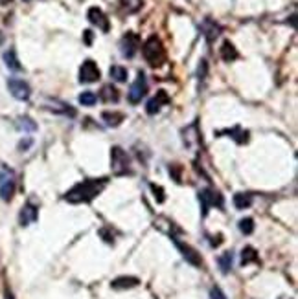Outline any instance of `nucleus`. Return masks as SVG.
Wrapping results in <instances>:
<instances>
[{
    "instance_id": "32",
    "label": "nucleus",
    "mask_w": 298,
    "mask_h": 299,
    "mask_svg": "<svg viewBox=\"0 0 298 299\" xmlns=\"http://www.w3.org/2000/svg\"><path fill=\"white\" fill-rule=\"evenodd\" d=\"M83 37H85V42H87V44H92V31L87 30L83 33Z\"/></svg>"
},
{
    "instance_id": "14",
    "label": "nucleus",
    "mask_w": 298,
    "mask_h": 299,
    "mask_svg": "<svg viewBox=\"0 0 298 299\" xmlns=\"http://www.w3.org/2000/svg\"><path fill=\"white\" fill-rule=\"evenodd\" d=\"M219 55L225 62H232V61L237 59V50H235V46L232 44L230 41H225L223 42V46H221V50H219Z\"/></svg>"
},
{
    "instance_id": "20",
    "label": "nucleus",
    "mask_w": 298,
    "mask_h": 299,
    "mask_svg": "<svg viewBox=\"0 0 298 299\" xmlns=\"http://www.w3.org/2000/svg\"><path fill=\"white\" fill-rule=\"evenodd\" d=\"M258 261H260V257H258V252L252 246L243 248V252H241V264H243V266L251 263H258Z\"/></svg>"
},
{
    "instance_id": "17",
    "label": "nucleus",
    "mask_w": 298,
    "mask_h": 299,
    "mask_svg": "<svg viewBox=\"0 0 298 299\" xmlns=\"http://www.w3.org/2000/svg\"><path fill=\"white\" fill-rule=\"evenodd\" d=\"M217 134H228L230 138H234L237 143H247V141H249V132H247V130H241L240 127L226 129V130H223V132H217Z\"/></svg>"
},
{
    "instance_id": "2",
    "label": "nucleus",
    "mask_w": 298,
    "mask_h": 299,
    "mask_svg": "<svg viewBox=\"0 0 298 299\" xmlns=\"http://www.w3.org/2000/svg\"><path fill=\"white\" fill-rule=\"evenodd\" d=\"M142 53H144V59H146L153 68L162 66L164 61H166V50H164L162 41H160L157 35H151L144 42Z\"/></svg>"
},
{
    "instance_id": "28",
    "label": "nucleus",
    "mask_w": 298,
    "mask_h": 299,
    "mask_svg": "<svg viewBox=\"0 0 298 299\" xmlns=\"http://www.w3.org/2000/svg\"><path fill=\"white\" fill-rule=\"evenodd\" d=\"M122 6L127 10V13H135L142 6V0H122Z\"/></svg>"
},
{
    "instance_id": "33",
    "label": "nucleus",
    "mask_w": 298,
    "mask_h": 299,
    "mask_svg": "<svg viewBox=\"0 0 298 299\" xmlns=\"http://www.w3.org/2000/svg\"><path fill=\"white\" fill-rule=\"evenodd\" d=\"M11 0H0V4H10Z\"/></svg>"
},
{
    "instance_id": "18",
    "label": "nucleus",
    "mask_w": 298,
    "mask_h": 299,
    "mask_svg": "<svg viewBox=\"0 0 298 299\" xmlns=\"http://www.w3.org/2000/svg\"><path fill=\"white\" fill-rule=\"evenodd\" d=\"M203 31H204V35H206V39H208V42H212L214 39H217V35H219L221 28L217 26L215 22H212V21L208 19V21H204Z\"/></svg>"
},
{
    "instance_id": "22",
    "label": "nucleus",
    "mask_w": 298,
    "mask_h": 299,
    "mask_svg": "<svg viewBox=\"0 0 298 299\" xmlns=\"http://www.w3.org/2000/svg\"><path fill=\"white\" fill-rule=\"evenodd\" d=\"M101 118H103V121L109 127H118V125L124 121V114L122 112H103L101 114Z\"/></svg>"
},
{
    "instance_id": "21",
    "label": "nucleus",
    "mask_w": 298,
    "mask_h": 299,
    "mask_svg": "<svg viewBox=\"0 0 298 299\" xmlns=\"http://www.w3.org/2000/svg\"><path fill=\"white\" fill-rule=\"evenodd\" d=\"M252 204V195L249 193H237L234 195V206L237 209H247V207H251Z\"/></svg>"
},
{
    "instance_id": "30",
    "label": "nucleus",
    "mask_w": 298,
    "mask_h": 299,
    "mask_svg": "<svg viewBox=\"0 0 298 299\" xmlns=\"http://www.w3.org/2000/svg\"><path fill=\"white\" fill-rule=\"evenodd\" d=\"M210 299H226V297H225V294L221 292V288L215 286V288L210 290Z\"/></svg>"
},
{
    "instance_id": "6",
    "label": "nucleus",
    "mask_w": 298,
    "mask_h": 299,
    "mask_svg": "<svg viewBox=\"0 0 298 299\" xmlns=\"http://www.w3.org/2000/svg\"><path fill=\"white\" fill-rule=\"evenodd\" d=\"M147 94V81H146V76H144V72L138 73V78H136V81L131 85V88H129V92H127V99H129V103L136 105L140 103L142 98Z\"/></svg>"
},
{
    "instance_id": "11",
    "label": "nucleus",
    "mask_w": 298,
    "mask_h": 299,
    "mask_svg": "<svg viewBox=\"0 0 298 299\" xmlns=\"http://www.w3.org/2000/svg\"><path fill=\"white\" fill-rule=\"evenodd\" d=\"M171 239H173V243H175V246H177L178 250H181V253H183V257L186 259L188 263H192L194 266H201V263H203V261H201V257L197 255V252H195L194 248L188 246V244L181 243V241H178V239H175V237H171Z\"/></svg>"
},
{
    "instance_id": "5",
    "label": "nucleus",
    "mask_w": 298,
    "mask_h": 299,
    "mask_svg": "<svg viewBox=\"0 0 298 299\" xmlns=\"http://www.w3.org/2000/svg\"><path fill=\"white\" fill-rule=\"evenodd\" d=\"M8 88H10L11 96L15 99H19V101H26V99H30V96H32V88H30V85H28L24 79L11 78L10 81H8Z\"/></svg>"
},
{
    "instance_id": "27",
    "label": "nucleus",
    "mask_w": 298,
    "mask_h": 299,
    "mask_svg": "<svg viewBox=\"0 0 298 299\" xmlns=\"http://www.w3.org/2000/svg\"><path fill=\"white\" fill-rule=\"evenodd\" d=\"M17 127H19V129H22V130H35L37 129V125L33 123L30 118H19V121H17Z\"/></svg>"
},
{
    "instance_id": "7",
    "label": "nucleus",
    "mask_w": 298,
    "mask_h": 299,
    "mask_svg": "<svg viewBox=\"0 0 298 299\" xmlns=\"http://www.w3.org/2000/svg\"><path fill=\"white\" fill-rule=\"evenodd\" d=\"M199 202H201V209H203V215H206V213H208V209L212 206L223 207V196H221L217 191H212V189L199 191Z\"/></svg>"
},
{
    "instance_id": "1",
    "label": "nucleus",
    "mask_w": 298,
    "mask_h": 299,
    "mask_svg": "<svg viewBox=\"0 0 298 299\" xmlns=\"http://www.w3.org/2000/svg\"><path fill=\"white\" fill-rule=\"evenodd\" d=\"M107 186V178H89L76 184L72 189L65 195V200L70 204H81V202H90L94 200L96 196L103 191Z\"/></svg>"
},
{
    "instance_id": "16",
    "label": "nucleus",
    "mask_w": 298,
    "mask_h": 299,
    "mask_svg": "<svg viewBox=\"0 0 298 299\" xmlns=\"http://www.w3.org/2000/svg\"><path fill=\"white\" fill-rule=\"evenodd\" d=\"M99 98L103 99L105 103H116V101L120 99V94H118V90H116L112 85H105V87L101 88V94H99Z\"/></svg>"
},
{
    "instance_id": "10",
    "label": "nucleus",
    "mask_w": 298,
    "mask_h": 299,
    "mask_svg": "<svg viewBox=\"0 0 298 299\" xmlns=\"http://www.w3.org/2000/svg\"><path fill=\"white\" fill-rule=\"evenodd\" d=\"M87 19L90 21V24L98 26L101 31H109L110 30L109 19H107V15H105V13L99 10V8H90L89 13H87Z\"/></svg>"
},
{
    "instance_id": "8",
    "label": "nucleus",
    "mask_w": 298,
    "mask_h": 299,
    "mask_svg": "<svg viewBox=\"0 0 298 299\" xmlns=\"http://www.w3.org/2000/svg\"><path fill=\"white\" fill-rule=\"evenodd\" d=\"M99 79V68L98 64H96L94 61H90V59H87V61L81 64V68H79V81L81 83H96Z\"/></svg>"
},
{
    "instance_id": "23",
    "label": "nucleus",
    "mask_w": 298,
    "mask_h": 299,
    "mask_svg": "<svg viewBox=\"0 0 298 299\" xmlns=\"http://www.w3.org/2000/svg\"><path fill=\"white\" fill-rule=\"evenodd\" d=\"M4 62H6V66L11 68V70H21L22 68L19 59H17L15 50H8V52L4 53Z\"/></svg>"
},
{
    "instance_id": "12",
    "label": "nucleus",
    "mask_w": 298,
    "mask_h": 299,
    "mask_svg": "<svg viewBox=\"0 0 298 299\" xmlns=\"http://www.w3.org/2000/svg\"><path fill=\"white\" fill-rule=\"evenodd\" d=\"M167 103H169V96L166 94V90H158L157 96L147 101L146 110H147V114H157L158 110L162 109L164 105H167Z\"/></svg>"
},
{
    "instance_id": "4",
    "label": "nucleus",
    "mask_w": 298,
    "mask_h": 299,
    "mask_svg": "<svg viewBox=\"0 0 298 299\" xmlns=\"http://www.w3.org/2000/svg\"><path fill=\"white\" fill-rule=\"evenodd\" d=\"M15 175L10 169H0V198L6 202H10L15 195Z\"/></svg>"
},
{
    "instance_id": "34",
    "label": "nucleus",
    "mask_w": 298,
    "mask_h": 299,
    "mask_svg": "<svg viewBox=\"0 0 298 299\" xmlns=\"http://www.w3.org/2000/svg\"><path fill=\"white\" fill-rule=\"evenodd\" d=\"M2 42H4V35H2V33H0V44H2Z\"/></svg>"
},
{
    "instance_id": "29",
    "label": "nucleus",
    "mask_w": 298,
    "mask_h": 299,
    "mask_svg": "<svg viewBox=\"0 0 298 299\" xmlns=\"http://www.w3.org/2000/svg\"><path fill=\"white\" fill-rule=\"evenodd\" d=\"M151 191L155 193V198H157V202H164V189L160 186H155V184H151Z\"/></svg>"
},
{
    "instance_id": "19",
    "label": "nucleus",
    "mask_w": 298,
    "mask_h": 299,
    "mask_svg": "<svg viewBox=\"0 0 298 299\" xmlns=\"http://www.w3.org/2000/svg\"><path fill=\"white\" fill-rule=\"evenodd\" d=\"M232 263H234V253L232 252H225L223 255H219L217 259V264H219V268L223 273H228L232 270Z\"/></svg>"
},
{
    "instance_id": "26",
    "label": "nucleus",
    "mask_w": 298,
    "mask_h": 299,
    "mask_svg": "<svg viewBox=\"0 0 298 299\" xmlns=\"http://www.w3.org/2000/svg\"><path fill=\"white\" fill-rule=\"evenodd\" d=\"M237 226H240V232L243 233V235H251V233L254 232V220H252L251 217L241 218Z\"/></svg>"
},
{
    "instance_id": "25",
    "label": "nucleus",
    "mask_w": 298,
    "mask_h": 299,
    "mask_svg": "<svg viewBox=\"0 0 298 299\" xmlns=\"http://www.w3.org/2000/svg\"><path fill=\"white\" fill-rule=\"evenodd\" d=\"M96 101H98V96L94 92H90V90H87V92H83L79 96V103L83 105V107H92Z\"/></svg>"
},
{
    "instance_id": "15",
    "label": "nucleus",
    "mask_w": 298,
    "mask_h": 299,
    "mask_svg": "<svg viewBox=\"0 0 298 299\" xmlns=\"http://www.w3.org/2000/svg\"><path fill=\"white\" fill-rule=\"evenodd\" d=\"M138 279L136 277H127V275H124V277H118L114 279L112 283H110V286L116 290H124V288H135V286H138Z\"/></svg>"
},
{
    "instance_id": "24",
    "label": "nucleus",
    "mask_w": 298,
    "mask_h": 299,
    "mask_svg": "<svg viewBox=\"0 0 298 299\" xmlns=\"http://www.w3.org/2000/svg\"><path fill=\"white\" fill-rule=\"evenodd\" d=\"M109 76H110L112 79H114L116 83H126V81H127V70H126L124 66H118V64H114V66H110Z\"/></svg>"
},
{
    "instance_id": "3",
    "label": "nucleus",
    "mask_w": 298,
    "mask_h": 299,
    "mask_svg": "<svg viewBox=\"0 0 298 299\" xmlns=\"http://www.w3.org/2000/svg\"><path fill=\"white\" fill-rule=\"evenodd\" d=\"M110 167H112V173L118 176L129 173V156L122 147L110 149Z\"/></svg>"
},
{
    "instance_id": "9",
    "label": "nucleus",
    "mask_w": 298,
    "mask_h": 299,
    "mask_svg": "<svg viewBox=\"0 0 298 299\" xmlns=\"http://www.w3.org/2000/svg\"><path fill=\"white\" fill-rule=\"evenodd\" d=\"M120 48L124 57H133L138 52V48H140V37L136 35V33H127L120 41Z\"/></svg>"
},
{
    "instance_id": "13",
    "label": "nucleus",
    "mask_w": 298,
    "mask_h": 299,
    "mask_svg": "<svg viewBox=\"0 0 298 299\" xmlns=\"http://www.w3.org/2000/svg\"><path fill=\"white\" fill-rule=\"evenodd\" d=\"M37 215H39L37 207L33 206V204H26V206L21 209V213H19V222H21V226H30V224H33V222L37 220Z\"/></svg>"
},
{
    "instance_id": "31",
    "label": "nucleus",
    "mask_w": 298,
    "mask_h": 299,
    "mask_svg": "<svg viewBox=\"0 0 298 299\" xmlns=\"http://www.w3.org/2000/svg\"><path fill=\"white\" fill-rule=\"evenodd\" d=\"M99 235H101V237H103V241L105 243H112V241H114V239H112V235H110L109 232H107V230H99Z\"/></svg>"
}]
</instances>
